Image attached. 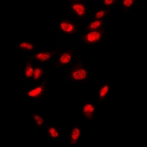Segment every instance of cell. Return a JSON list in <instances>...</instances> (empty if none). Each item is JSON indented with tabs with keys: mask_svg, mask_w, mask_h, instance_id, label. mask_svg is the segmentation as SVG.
<instances>
[{
	"mask_svg": "<svg viewBox=\"0 0 147 147\" xmlns=\"http://www.w3.org/2000/svg\"><path fill=\"white\" fill-rule=\"evenodd\" d=\"M44 69H42L41 67H37V68H35V71H34L33 77H32L34 80L37 81L40 80L42 77V76L44 75Z\"/></svg>",
	"mask_w": 147,
	"mask_h": 147,
	"instance_id": "obj_15",
	"label": "cell"
},
{
	"mask_svg": "<svg viewBox=\"0 0 147 147\" xmlns=\"http://www.w3.org/2000/svg\"><path fill=\"white\" fill-rule=\"evenodd\" d=\"M69 9L71 13L77 18H82L88 14L86 4L81 0H71L69 3Z\"/></svg>",
	"mask_w": 147,
	"mask_h": 147,
	"instance_id": "obj_2",
	"label": "cell"
},
{
	"mask_svg": "<svg viewBox=\"0 0 147 147\" xmlns=\"http://www.w3.org/2000/svg\"><path fill=\"white\" fill-rule=\"evenodd\" d=\"M110 91V84L105 83L101 86L99 90V100L103 101L107 96Z\"/></svg>",
	"mask_w": 147,
	"mask_h": 147,
	"instance_id": "obj_10",
	"label": "cell"
},
{
	"mask_svg": "<svg viewBox=\"0 0 147 147\" xmlns=\"http://www.w3.org/2000/svg\"><path fill=\"white\" fill-rule=\"evenodd\" d=\"M17 47L22 51H24V52H30V51L34 50L35 48V45L32 43L28 41L21 42L18 44Z\"/></svg>",
	"mask_w": 147,
	"mask_h": 147,
	"instance_id": "obj_11",
	"label": "cell"
},
{
	"mask_svg": "<svg viewBox=\"0 0 147 147\" xmlns=\"http://www.w3.org/2000/svg\"><path fill=\"white\" fill-rule=\"evenodd\" d=\"M55 52H40L38 53L35 54L33 57L34 60H37L40 63H46L50 60L53 57Z\"/></svg>",
	"mask_w": 147,
	"mask_h": 147,
	"instance_id": "obj_8",
	"label": "cell"
},
{
	"mask_svg": "<svg viewBox=\"0 0 147 147\" xmlns=\"http://www.w3.org/2000/svg\"><path fill=\"white\" fill-rule=\"evenodd\" d=\"M88 77V71L83 63L77 61L69 69L67 80L71 82H82Z\"/></svg>",
	"mask_w": 147,
	"mask_h": 147,
	"instance_id": "obj_1",
	"label": "cell"
},
{
	"mask_svg": "<svg viewBox=\"0 0 147 147\" xmlns=\"http://www.w3.org/2000/svg\"><path fill=\"white\" fill-rule=\"evenodd\" d=\"M34 69L33 65L31 63H27V65L25 66V69H24V76L27 78H31V77H33L34 74Z\"/></svg>",
	"mask_w": 147,
	"mask_h": 147,
	"instance_id": "obj_14",
	"label": "cell"
},
{
	"mask_svg": "<svg viewBox=\"0 0 147 147\" xmlns=\"http://www.w3.org/2000/svg\"><path fill=\"white\" fill-rule=\"evenodd\" d=\"M109 11L107 10H98L94 15V18L96 20H101L102 18L105 17L108 14Z\"/></svg>",
	"mask_w": 147,
	"mask_h": 147,
	"instance_id": "obj_16",
	"label": "cell"
},
{
	"mask_svg": "<svg viewBox=\"0 0 147 147\" xmlns=\"http://www.w3.org/2000/svg\"><path fill=\"white\" fill-rule=\"evenodd\" d=\"M47 134H48L49 137L52 138L53 139H57L59 138L60 133L57 128L54 126H51L47 129Z\"/></svg>",
	"mask_w": 147,
	"mask_h": 147,
	"instance_id": "obj_13",
	"label": "cell"
},
{
	"mask_svg": "<svg viewBox=\"0 0 147 147\" xmlns=\"http://www.w3.org/2000/svg\"><path fill=\"white\" fill-rule=\"evenodd\" d=\"M135 2H136L135 0H124L122 1L121 5L125 10H128L135 4Z\"/></svg>",
	"mask_w": 147,
	"mask_h": 147,
	"instance_id": "obj_18",
	"label": "cell"
},
{
	"mask_svg": "<svg viewBox=\"0 0 147 147\" xmlns=\"http://www.w3.org/2000/svg\"><path fill=\"white\" fill-rule=\"evenodd\" d=\"M73 59V52L70 50H65L59 55L57 62L55 64V68L66 65L71 63Z\"/></svg>",
	"mask_w": 147,
	"mask_h": 147,
	"instance_id": "obj_5",
	"label": "cell"
},
{
	"mask_svg": "<svg viewBox=\"0 0 147 147\" xmlns=\"http://www.w3.org/2000/svg\"><path fill=\"white\" fill-rule=\"evenodd\" d=\"M59 28L60 31L66 35H72L77 31V25L71 20L63 19L59 23Z\"/></svg>",
	"mask_w": 147,
	"mask_h": 147,
	"instance_id": "obj_4",
	"label": "cell"
},
{
	"mask_svg": "<svg viewBox=\"0 0 147 147\" xmlns=\"http://www.w3.org/2000/svg\"><path fill=\"white\" fill-rule=\"evenodd\" d=\"M81 136V129L79 127H75L73 128L70 135V144L74 145L77 144V140Z\"/></svg>",
	"mask_w": 147,
	"mask_h": 147,
	"instance_id": "obj_9",
	"label": "cell"
},
{
	"mask_svg": "<svg viewBox=\"0 0 147 147\" xmlns=\"http://www.w3.org/2000/svg\"><path fill=\"white\" fill-rule=\"evenodd\" d=\"M95 110L96 108L93 104L87 103L85 104L82 107V114H83L84 117L90 120L94 118Z\"/></svg>",
	"mask_w": 147,
	"mask_h": 147,
	"instance_id": "obj_7",
	"label": "cell"
},
{
	"mask_svg": "<svg viewBox=\"0 0 147 147\" xmlns=\"http://www.w3.org/2000/svg\"><path fill=\"white\" fill-rule=\"evenodd\" d=\"M33 121L36 125L38 126H43L44 124V119L40 116V115H38V114H34L33 117Z\"/></svg>",
	"mask_w": 147,
	"mask_h": 147,
	"instance_id": "obj_17",
	"label": "cell"
},
{
	"mask_svg": "<svg viewBox=\"0 0 147 147\" xmlns=\"http://www.w3.org/2000/svg\"><path fill=\"white\" fill-rule=\"evenodd\" d=\"M102 25H103V21L96 19V20L93 21L89 24L88 26L87 27V31L90 32V31H94V30L102 29Z\"/></svg>",
	"mask_w": 147,
	"mask_h": 147,
	"instance_id": "obj_12",
	"label": "cell"
},
{
	"mask_svg": "<svg viewBox=\"0 0 147 147\" xmlns=\"http://www.w3.org/2000/svg\"><path fill=\"white\" fill-rule=\"evenodd\" d=\"M46 87H47V82L46 81H43L38 86L29 90L27 96L31 99H39L45 93Z\"/></svg>",
	"mask_w": 147,
	"mask_h": 147,
	"instance_id": "obj_6",
	"label": "cell"
},
{
	"mask_svg": "<svg viewBox=\"0 0 147 147\" xmlns=\"http://www.w3.org/2000/svg\"><path fill=\"white\" fill-rule=\"evenodd\" d=\"M117 2V0H104L103 5L105 6H112Z\"/></svg>",
	"mask_w": 147,
	"mask_h": 147,
	"instance_id": "obj_19",
	"label": "cell"
},
{
	"mask_svg": "<svg viewBox=\"0 0 147 147\" xmlns=\"http://www.w3.org/2000/svg\"><path fill=\"white\" fill-rule=\"evenodd\" d=\"M104 35H105V31L103 29L90 31L82 35L81 40L87 45H95L102 40Z\"/></svg>",
	"mask_w": 147,
	"mask_h": 147,
	"instance_id": "obj_3",
	"label": "cell"
}]
</instances>
